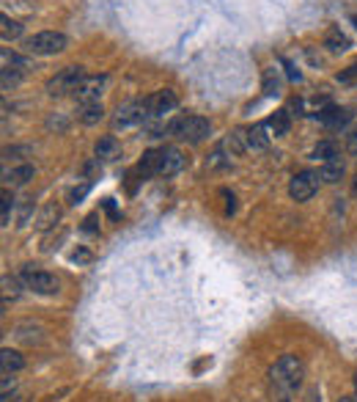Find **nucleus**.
<instances>
[{"mask_svg":"<svg viewBox=\"0 0 357 402\" xmlns=\"http://www.w3.org/2000/svg\"><path fill=\"white\" fill-rule=\"evenodd\" d=\"M269 377H272V383L281 389V391H297L299 386H302V377H305V367H302V361L297 358V356H281L278 361H275V367L269 369Z\"/></svg>","mask_w":357,"mask_h":402,"instance_id":"f257e3e1","label":"nucleus"},{"mask_svg":"<svg viewBox=\"0 0 357 402\" xmlns=\"http://www.w3.org/2000/svg\"><path fill=\"white\" fill-rule=\"evenodd\" d=\"M168 133L182 138V141H187V143H201V141L209 138L212 124H209V119H203V116H179V119H173V122L168 124Z\"/></svg>","mask_w":357,"mask_h":402,"instance_id":"f03ea898","label":"nucleus"},{"mask_svg":"<svg viewBox=\"0 0 357 402\" xmlns=\"http://www.w3.org/2000/svg\"><path fill=\"white\" fill-rule=\"evenodd\" d=\"M20 281H22L25 290H31L36 295H55L61 290V284H58V278L53 273L33 268V265H25L20 270Z\"/></svg>","mask_w":357,"mask_h":402,"instance_id":"7ed1b4c3","label":"nucleus"},{"mask_svg":"<svg viewBox=\"0 0 357 402\" xmlns=\"http://www.w3.org/2000/svg\"><path fill=\"white\" fill-rule=\"evenodd\" d=\"M69 47V39L58 31H41V34L25 39V50L31 56H58Z\"/></svg>","mask_w":357,"mask_h":402,"instance_id":"20e7f679","label":"nucleus"},{"mask_svg":"<svg viewBox=\"0 0 357 402\" xmlns=\"http://www.w3.org/2000/svg\"><path fill=\"white\" fill-rule=\"evenodd\" d=\"M86 77H88V74H86V69H83V67H66V69H61L55 77H50V80H47V94H50V97H64V94H74Z\"/></svg>","mask_w":357,"mask_h":402,"instance_id":"39448f33","label":"nucleus"},{"mask_svg":"<svg viewBox=\"0 0 357 402\" xmlns=\"http://www.w3.org/2000/svg\"><path fill=\"white\" fill-rule=\"evenodd\" d=\"M149 116H151V113H149V100L127 102V105H121V108L116 110V116H113V130L137 127V124H143Z\"/></svg>","mask_w":357,"mask_h":402,"instance_id":"423d86ee","label":"nucleus"},{"mask_svg":"<svg viewBox=\"0 0 357 402\" xmlns=\"http://www.w3.org/2000/svg\"><path fill=\"white\" fill-rule=\"evenodd\" d=\"M319 174H314V171H299V174H294L292 182H289V196L294 201H311L316 193H319Z\"/></svg>","mask_w":357,"mask_h":402,"instance_id":"0eeeda50","label":"nucleus"},{"mask_svg":"<svg viewBox=\"0 0 357 402\" xmlns=\"http://www.w3.org/2000/svg\"><path fill=\"white\" fill-rule=\"evenodd\" d=\"M146 100H149V113H151V119H163V116H168L170 110H176V105H179L176 91H170V89H160V91H154V94L146 97Z\"/></svg>","mask_w":357,"mask_h":402,"instance_id":"6e6552de","label":"nucleus"},{"mask_svg":"<svg viewBox=\"0 0 357 402\" xmlns=\"http://www.w3.org/2000/svg\"><path fill=\"white\" fill-rule=\"evenodd\" d=\"M105 86H107V77H105V74H88V77L80 83V89L74 91V100L77 102L99 100L102 91H105Z\"/></svg>","mask_w":357,"mask_h":402,"instance_id":"1a4fd4ad","label":"nucleus"},{"mask_svg":"<svg viewBox=\"0 0 357 402\" xmlns=\"http://www.w3.org/2000/svg\"><path fill=\"white\" fill-rule=\"evenodd\" d=\"M184 168V157L176 146H165L160 149V174L157 176H176Z\"/></svg>","mask_w":357,"mask_h":402,"instance_id":"9d476101","label":"nucleus"},{"mask_svg":"<svg viewBox=\"0 0 357 402\" xmlns=\"http://www.w3.org/2000/svg\"><path fill=\"white\" fill-rule=\"evenodd\" d=\"M242 133H245V143H248L250 152H264L269 146V135H267L269 127L267 124H253V127H248Z\"/></svg>","mask_w":357,"mask_h":402,"instance_id":"9b49d317","label":"nucleus"},{"mask_svg":"<svg viewBox=\"0 0 357 402\" xmlns=\"http://www.w3.org/2000/svg\"><path fill=\"white\" fill-rule=\"evenodd\" d=\"M77 119L83 122V124H99L102 119H105V108H102V100H91V102H80V108H77Z\"/></svg>","mask_w":357,"mask_h":402,"instance_id":"f8f14e48","label":"nucleus"},{"mask_svg":"<svg viewBox=\"0 0 357 402\" xmlns=\"http://www.w3.org/2000/svg\"><path fill=\"white\" fill-rule=\"evenodd\" d=\"M261 91H264V97H281V91H283V77H281V69H275V67L264 69V77H261Z\"/></svg>","mask_w":357,"mask_h":402,"instance_id":"ddd939ff","label":"nucleus"},{"mask_svg":"<svg viewBox=\"0 0 357 402\" xmlns=\"http://www.w3.org/2000/svg\"><path fill=\"white\" fill-rule=\"evenodd\" d=\"M33 176H36V168H33L31 163L14 166L11 171H3V182H6V185H11V188H20V185L31 182Z\"/></svg>","mask_w":357,"mask_h":402,"instance_id":"4468645a","label":"nucleus"},{"mask_svg":"<svg viewBox=\"0 0 357 402\" xmlns=\"http://www.w3.org/2000/svg\"><path fill=\"white\" fill-rule=\"evenodd\" d=\"M344 174H346V163H344V157H341V155H338V157H332V160H327V163H322V168H319V176L325 179L327 185L341 182V179H344Z\"/></svg>","mask_w":357,"mask_h":402,"instance_id":"2eb2a0df","label":"nucleus"},{"mask_svg":"<svg viewBox=\"0 0 357 402\" xmlns=\"http://www.w3.org/2000/svg\"><path fill=\"white\" fill-rule=\"evenodd\" d=\"M137 174H140V179H149V176H157V174H160V149L143 152V157H140V163H137Z\"/></svg>","mask_w":357,"mask_h":402,"instance_id":"dca6fc26","label":"nucleus"},{"mask_svg":"<svg viewBox=\"0 0 357 402\" xmlns=\"http://www.w3.org/2000/svg\"><path fill=\"white\" fill-rule=\"evenodd\" d=\"M22 367H25V358H22L20 350H11V347L0 350V369H3V375H14V372H20Z\"/></svg>","mask_w":357,"mask_h":402,"instance_id":"f3484780","label":"nucleus"},{"mask_svg":"<svg viewBox=\"0 0 357 402\" xmlns=\"http://www.w3.org/2000/svg\"><path fill=\"white\" fill-rule=\"evenodd\" d=\"M349 119H352V113L344 110V108H325V110H319V122L327 124V127H332V130L344 127Z\"/></svg>","mask_w":357,"mask_h":402,"instance_id":"a211bd4d","label":"nucleus"},{"mask_svg":"<svg viewBox=\"0 0 357 402\" xmlns=\"http://www.w3.org/2000/svg\"><path fill=\"white\" fill-rule=\"evenodd\" d=\"M325 47L332 53V56H341L349 50V36L344 34L341 28H330L325 34Z\"/></svg>","mask_w":357,"mask_h":402,"instance_id":"6ab92c4d","label":"nucleus"},{"mask_svg":"<svg viewBox=\"0 0 357 402\" xmlns=\"http://www.w3.org/2000/svg\"><path fill=\"white\" fill-rule=\"evenodd\" d=\"M119 152H121V146H119V141H116L113 135H105V138H99L97 146H94V155H97V160H116V157H119Z\"/></svg>","mask_w":357,"mask_h":402,"instance_id":"aec40b11","label":"nucleus"},{"mask_svg":"<svg viewBox=\"0 0 357 402\" xmlns=\"http://www.w3.org/2000/svg\"><path fill=\"white\" fill-rule=\"evenodd\" d=\"M267 127H269V133L275 135V138H283V135L292 130V116H289V110H275V113L269 116Z\"/></svg>","mask_w":357,"mask_h":402,"instance_id":"412c9836","label":"nucleus"},{"mask_svg":"<svg viewBox=\"0 0 357 402\" xmlns=\"http://www.w3.org/2000/svg\"><path fill=\"white\" fill-rule=\"evenodd\" d=\"M61 218V207L58 204H44V209L39 212V218H36V229L39 232H47V229H53L55 226V221Z\"/></svg>","mask_w":357,"mask_h":402,"instance_id":"4be33fe9","label":"nucleus"},{"mask_svg":"<svg viewBox=\"0 0 357 402\" xmlns=\"http://www.w3.org/2000/svg\"><path fill=\"white\" fill-rule=\"evenodd\" d=\"M223 149H226L231 157H239V155L248 149V143H245V133H242V130H234V133L223 141Z\"/></svg>","mask_w":357,"mask_h":402,"instance_id":"5701e85b","label":"nucleus"},{"mask_svg":"<svg viewBox=\"0 0 357 402\" xmlns=\"http://www.w3.org/2000/svg\"><path fill=\"white\" fill-rule=\"evenodd\" d=\"M0 36H3V41H14V39H20L22 36V25L17 22V20H11V17H0Z\"/></svg>","mask_w":357,"mask_h":402,"instance_id":"b1692460","label":"nucleus"},{"mask_svg":"<svg viewBox=\"0 0 357 402\" xmlns=\"http://www.w3.org/2000/svg\"><path fill=\"white\" fill-rule=\"evenodd\" d=\"M14 336L20 342H25V344H39L41 342V328L33 325V323H22V325H17V334Z\"/></svg>","mask_w":357,"mask_h":402,"instance_id":"393cba45","label":"nucleus"},{"mask_svg":"<svg viewBox=\"0 0 357 402\" xmlns=\"http://www.w3.org/2000/svg\"><path fill=\"white\" fill-rule=\"evenodd\" d=\"M332 157H338V143L335 141H322V143H316L314 146V160H332Z\"/></svg>","mask_w":357,"mask_h":402,"instance_id":"a878e982","label":"nucleus"},{"mask_svg":"<svg viewBox=\"0 0 357 402\" xmlns=\"http://www.w3.org/2000/svg\"><path fill=\"white\" fill-rule=\"evenodd\" d=\"M3 91H11L20 80H22V69H17V67H3Z\"/></svg>","mask_w":357,"mask_h":402,"instance_id":"bb28decb","label":"nucleus"},{"mask_svg":"<svg viewBox=\"0 0 357 402\" xmlns=\"http://www.w3.org/2000/svg\"><path fill=\"white\" fill-rule=\"evenodd\" d=\"M335 80H338L341 86H357V61L349 64L346 69H341V72L335 74Z\"/></svg>","mask_w":357,"mask_h":402,"instance_id":"cd10ccee","label":"nucleus"},{"mask_svg":"<svg viewBox=\"0 0 357 402\" xmlns=\"http://www.w3.org/2000/svg\"><path fill=\"white\" fill-rule=\"evenodd\" d=\"M17 287H20V284H17V278H8V275L3 278V303H6V306H8V298L14 301V298L20 295V290H17Z\"/></svg>","mask_w":357,"mask_h":402,"instance_id":"c85d7f7f","label":"nucleus"},{"mask_svg":"<svg viewBox=\"0 0 357 402\" xmlns=\"http://www.w3.org/2000/svg\"><path fill=\"white\" fill-rule=\"evenodd\" d=\"M11 209H14V196L6 190V193H3V212H0L3 226H8V223H11Z\"/></svg>","mask_w":357,"mask_h":402,"instance_id":"c756f323","label":"nucleus"},{"mask_svg":"<svg viewBox=\"0 0 357 402\" xmlns=\"http://www.w3.org/2000/svg\"><path fill=\"white\" fill-rule=\"evenodd\" d=\"M88 190H91V185H88V182H83L80 188H72V190H69V204H80V199H83Z\"/></svg>","mask_w":357,"mask_h":402,"instance_id":"7c9ffc66","label":"nucleus"},{"mask_svg":"<svg viewBox=\"0 0 357 402\" xmlns=\"http://www.w3.org/2000/svg\"><path fill=\"white\" fill-rule=\"evenodd\" d=\"M97 218H99V215H88V218H86V223H83V232H88V235H94V232H99Z\"/></svg>","mask_w":357,"mask_h":402,"instance_id":"2f4dec72","label":"nucleus"},{"mask_svg":"<svg viewBox=\"0 0 357 402\" xmlns=\"http://www.w3.org/2000/svg\"><path fill=\"white\" fill-rule=\"evenodd\" d=\"M72 262H77V265H86V262H91V254L80 248V251H74V254H72Z\"/></svg>","mask_w":357,"mask_h":402,"instance_id":"473e14b6","label":"nucleus"},{"mask_svg":"<svg viewBox=\"0 0 357 402\" xmlns=\"http://www.w3.org/2000/svg\"><path fill=\"white\" fill-rule=\"evenodd\" d=\"M346 146H349V152H352V155H357V127L346 135Z\"/></svg>","mask_w":357,"mask_h":402,"instance_id":"72a5a7b5","label":"nucleus"},{"mask_svg":"<svg viewBox=\"0 0 357 402\" xmlns=\"http://www.w3.org/2000/svg\"><path fill=\"white\" fill-rule=\"evenodd\" d=\"M0 386H3V394H8V391L14 389V375H3V383H0Z\"/></svg>","mask_w":357,"mask_h":402,"instance_id":"f704fd0d","label":"nucleus"},{"mask_svg":"<svg viewBox=\"0 0 357 402\" xmlns=\"http://www.w3.org/2000/svg\"><path fill=\"white\" fill-rule=\"evenodd\" d=\"M283 67H286V74H289V80H299V77H302V74L294 69V64H289L286 58H283Z\"/></svg>","mask_w":357,"mask_h":402,"instance_id":"c9c22d12","label":"nucleus"},{"mask_svg":"<svg viewBox=\"0 0 357 402\" xmlns=\"http://www.w3.org/2000/svg\"><path fill=\"white\" fill-rule=\"evenodd\" d=\"M223 196H226V215H231L234 209H236V204H234V193H228V190H223Z\"/></svg>","mask_w":357,"mask_h":402,"instance_id":"e433bc0d","label":"nucleus"},{"mask_svg":"<svg viewBox=\"0 0 357 402\" xmlns=\"http://www.w3.org/2000/svg\"><path fill=\"white\" fill-rule=\"evenodd\" d=\"M105 209H107V215L116 221L119 218V209H116V204H113V199H105Z\"/></svg>","mask_w":357,"mask_h":402,"instance_id":"4c0bfd02","label":"nucleus"},{"mask_svg":"<svg viewBox=\"0 0 357 402\" xmlns=\"http://www.w3.org/2000/svg\"><path fill=\"white\" fill-rule=\"evenodd\" d=\"M3 402H20L17 394H3Z\"/></svg>","mask_w":357,"mask_h":402,"instance_id":"58836bf2","label":"nucleus"},{"mask_svg":"<svg viewBox=\"0 0 357 402\" xmlns=\"http://www.w3.org/2000/svg\"><path fill=\"white\" fill-rule=\"evenodd\" d=\"M338 402H357V397H341Z\"/></svg>","mask_w":357,"mask_h":402,"instance_id":"ea45409f","label":"nucleus"},{"mask_svg":"<svg viewBox=\"0 0 357 402\" xmlns=\"http://www.w3.org/2000/svg\"><path fill=\"white\" fill-rule=\"evenodd\" d=\"M352 193L357 196V174H355V182H352Z\"/></svg>","mask_w":357,"mask_h":402,"instance_id":"a19ab883","label":"nucleus"},{"mask_svg":"<svg viewBox=\"0 0 357 402\" xmlns=\"http://www.w3.org/2000/svg\"><path fill=\"white\" fill-rule=\"evenodd\" d=\"M352 25H355V28H357V14H355V17H352Z\"/></svg>","mask_w":357,"mask_h":402,"instance_id":"79ce46f5","label":"nucleus"},{"mask_svg":"<svg viewBox=\"0 0 357 402\" xmlns=\"http://www.w3.org/2000/svg\"><path fill=\"white\" fill-rule=\"evenodd\" d=\"M355 391H357V375H355Z\"/></svg>","mask_w":357,"mask_h":402,"instance_id":"37998d69","label":"nucleus"},{"mask_svg":"<svg viewBox=\"0 0 357 402\" xmlns=\"http://www.w3.org/2000/svg\"><path fill=\"white\" fill-rule=\"evenodd\" d=\"M281 402H289V400H281Z\"/></svg>","mask_w":357,"mask_h":402,"instance_id":"c03bdc74","label":"nucleus"}]
</instances>
